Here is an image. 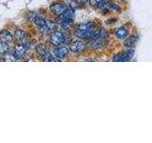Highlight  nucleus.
Instances as JSON below:
<instances>
[{
	"label": "nucleus",
	"instance_id": "1",
	"mask_svg": "<svg viewBox=\"0 0 152 143\" xmlns=\"http://www.w3.org/2000/svg\"><path fill=\"white\" fill-rule=\"evenodd\" d=\"M95 29L96 28H95L93 22L81 23L75 28L74 35L81 39H89L92 37Z\"/></svg>",
	"mask_w": 152,
	"mask_h": 143
},
{
	"label": "nucleus",
	"instance_id": "2",
	"mask_svg": "<svg viewBox=\"0 0 152 143\" xmlns=\"http://www.w3.org/2000/svg\"><path fill=\"white\" fill-rule=\"evenodd\" d=\"M89 4L93 8L104 10V11H110L120 13L121 8L116 3H114L110 0H89Z\"/></svg>",
	"mask_w": 152,
	"mask_h": 143
},
{
	"label": "nucleus",
	"instance_id": "3",
	"mask_svg": "<svg viewBox=\"0 0 152 143\" xmlns=\"http://www.w3.org/2000/svg\"><path fill=\"white\" fill-rule=\"evenodd\" d=\"M58 16H59L58 19H59L60 25H62L64 28H69L75 17V11L73 9L69 8Z\"/></svg>",
	"mask_w": 152,
	"mask_h": 143
},
{
	"label": "nucleus",
	"instance_id": "4",
	"mask_svg": "<svg viewBox=\"0 0 152 143\" xmlns=\"http://www.w3.org/2000/svg\"><path fill=\"white\" fill-rule=\"evenodd\" d=\"M50 43L54 46H62L65 45L69 40V36L66 35L63 32H59V31H55L52 32L50 33Z\"/></svg>",
	"mask_w": 152,
	"mask_h": 143
},
{
	"label": "nucleus",
	"instance_id": "5",
	"mask_svg": "<svg viewBox=\"0 0 152 143\" xmlns=\"http://www.w3.org/2000/svg\"><path fill=\"white\" fill-rule=\"evenodd\" d=\"M133 56H134V50L128 49L126 52H120V54H117L114 55L112 58V61H115V62L128 61V60H130Z\"/></svg>",
	"mask_w": 152,
	"mask_h": 143
},
{
	"label": "nucleus",
	"instance_id": "6",
	"mask_svg": "<svg viewBox=\"0 0 152 143\" xmlns=\"http://www.w3.org/2000/svg\"><path fill=\"white\" fill-rule=\"evenodd\" d=\"M69 48L68 47H66L64 45H62V46H56V48H54L53 49V55L54 57H56L57 59H64L66 58V56L69 55Z\"/></svg>",
	"mask_w": 152,
	"mask_h": 143
},
{
	"label": "nucleus",
	"instance_id": "7",
	"mask_svg": "<svg viewBox=\"0 0 152 143\" xmlns=\"http://www.w3.org/2000/svg\"><path fill=\"white\" fill-rule=\"evenodd\" d=\"M27 52V46L22 42H19L15 45L13 50V57L15 59H20L25 56Z\"/></svg>",
	"mask_w": 152,
	"mask_h": 143
},
{
	"label": "nucleus",
	"instance_id": "8",
	"mask_svg": "<svg viewBox=\"0 0 152 143\" xmlns=\"http://www.w3.org/2000/svg\"><path fill=\"white\" fill-rule=\"evenodd\" d=\"M107 45V38H92L89 42V46L94 50L104 49Z\"/></svg>",
	"mask_w": 152,
	"mask_h": 143
},
{
	"label": "nucleus",
	"instance_id": "9",
	"mask_svg": "<svg viewBox=\"0 0 152 143\" xmlns=\"http://www.w3.org/2000/svg\"><path fill=\"white\" fill-rule=\"evenodd\" d=\"M86 47H87V45H86V43L84 41L77 40V41H73L70 43L69 50H70L73 52H80L84 51L86 49Z\"/></svg>",
	"mask_w": 152,
	"mask_h": 143
},
{
	"label": "nucleus",
	"instance_id": "10",
	"mask_svg": "<svg viewBox=\"0 0 152 143\" xmlns=\"http://www.w3.org/2000/svg\"><path fill=\"white\" fill-rule=\"evenodd\" d=\"M66 9H69V7L66 4H61V3H55L52 4L50 7V10L52 13L56 14V15H60L62 13H64Z\"/></svg>",
	"mask_w": 152,
	"mask_h": 143
},
{
	"label": "nucleus",
	"instance_id": "11",
	"mask_svg": "<svg viewBox=\"0 0 152 143\" xmlns=\"http://www.w3.org/2000/svg\"><path fill=\"white\" fill-rule=\"evenodd\" d=\"M107 35H108L107 31H106L103 28H100V29H95L91 38H107Z\"/></svg>",
	"mask_w": 152,
	"mask_h": 143
},
{
	"label": "nucleus",
	"instance_id": "12",
	"mask_svg": "<svg viewBox=\"0 0 152 143\" xmlns=\"http://www.w3.org/2000/svg\"><path fill=\"white\" fill-rule=\"evenodd\" d=\"M115 35L117 36V38H119V39H121V40L126 39V38L127 37V35H128V31H127V29H126V27H121V28H119L118 30L115 32Z\"/></svg>",
	"mask_w": 152,
	"mask_h": 143
},
{
	"label": "nucleus",
	"instance_id": "13",
	"mask_svg": "<svg viewBox=\"0 0 152 143\" xmlns=\"http://www.w3.org/2000/svg\"><path fill=\"white\" fill-rule=\"evenodd\" d=\"M0 38H1V41L11 42L13 39V35H12V32L9 31H2L0 32Z\"/></svg>",
	"mask_w": 152,
	"mask_h": 143
},
{
	"label": "nucleus",
	"instance_id": "14",
	"mask_svg": "<svg viewBox=\"0 0 152 143\" xmlns=\"http://www.w3.org/2000/svg\"><path fill=\"white\" fill-rule=\"evenodd\" d=\"M10 52V45L8 42L0 41V55H6Z\"/></svg>",
	"mask_w": 152,
	"mask_h": 143
},
{
	"label": "nucleus",
	"instance_id": "15",
	"mask_svg": "<svg viewBox=\"0 0 152 143\" xmlns=\"http://www.w3.org/2000/svg\"><path fill=\"white\" fill-rule=\"evenodd\" d=\"M14 35H15V38H16V39L19 40V42L25 43L27 35H26V32H24V31H22V30H16V31H15V33H14Z\"/></svg>",
	"mask_w": 152,
	"mask_h": 143
},
{
	"label": "nucleus",
	"instance_id": "16",
	"mask_svg": "<svg viewBox=\"0 0 152 143\" xmlns=\"http://www.w3.org/2000/svg\"><path fill=\"white\" fill-rule=\"evenodd\" d=\"M137 41V36L136 35H132V36H129L127 38V39L125 41V46L128 49H131V48L135 45V43Z\"/></svg>",
	"mask_w": 152,
	"mask_h": 143
},
{
	"label": "nucleus",
	"instance_id": "17",
	"mask_svg": "<svg viewBox=\"0 0 152 143\" xmlns=\"http://www.w3.org/2000/svg\"><path fill=\"white\" fill-rule=\"evenodd\" d=\"M36 52H37V54L39 55L41 57L44 55L46 52H48V50L46 49V47L45 46H43V45H38L36 47Z\"/></svg>",
	"mask_w": 152,
	"mask_h": 143
},
{
	"label": "nucleus",
	"instance_id": "18",
	"mask_svg": "<svg viewBox=\"0 0 152 143\" xmlns=\"http://www.w3.org/2000/svg\"><path fill=\"white\" fill-rule=\"evenodd\" d=\"M99 59H94V58H88L87 59V61H98Z\"/></svg>",
	"mask_w": 152,
	"mask_h": 143
},
{
	"label": "nucleus",
	"instance_id": "19",
	"mask_svg": "<svg viewBox=\"0 0 152 143\" xmlns=\"http://www.w3.org/2000/svg\"><path fill=\"white\" fill-rule=\"evenodd\" d=\"M117 1H124V0H117Z\"/></svg>",
	"mask_w": 152,
	"mask_h": 143
},
{
	"label": "nucleus",
	"instance_id": "20",
	"mask_svg": "<svg viewBox=\"0 0 152 143\" xmlns=\"http://www.w3.org/2000/svg\"><path fill=\"white\" fill-rule=\"evenodd\" d=\"M1 60H2V59H1V57H0V61H1Z\"/></svg>",
	"mask_w": 152,
	"mask_h": 143
}]
</instances>
